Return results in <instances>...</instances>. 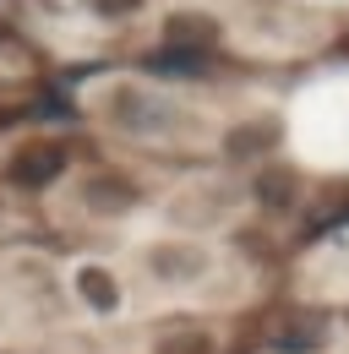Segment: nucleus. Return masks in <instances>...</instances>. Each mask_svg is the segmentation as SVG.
Listing matches in <instances>:
<instances>
[{
    "label": "nucleus",
    "mask_w": 349,
    "mask_h": 354,
    "mask_svg": "<svg viewBox=\"0 0 349 354\" xmlns=\"http://www.w3.org/2000/svg\"><path fill=\"white\" fill-rule=\"evenodd\" d=\"M251 191H257V202H262V207L284 213V207H295V196H301V180L289 175V169H262Z\"/></svg>",
    "instance_id": "5"
},
{
    "label": "nucleus",
    "mask_w": 349,
    "mask_h": 354,
    "mask_svg": "<svg viewBox=\"0 0 349 354\" xmlns=\"http://www.w3.org/2000/svg\"><path fill=\"white\" fill-rule=\"evenodd\" d=\"M109 109V120L115 126H126V131H153V126H164L170 115H164V104L153 98V93H142V88H109V98H104Z\"/></svg>",
    "instance_id": "1"
},
{
    "label": "nucleus",
    "mask_w": 349,
    "mask_h": 354,
    "mask_svg": "<svg viewBox=\"0 0 349 354\" xmlns=\"http://www.w3.org/2000/svg\"><path fill=\"white\" fill-rule=\"evenodd\" d=\"M218 22L213 17H174L170 33H164V49H191V44H213Z\"/></svg>",
    "instance_id": "7"
},
{
    "label": "nucleus",
    "mask_w": 349,
    "mask_h": 354,
    "mask_svg": "<svg viewBox=\"0 0 349 354\" xmlns=\"http://www.w3.org/2000/svg\"><path fill=\"white\" fill-rule=\"evenodd\" d=\"M93 6H98V0H93Z\"/></svg>",
    "instance_id": "12"
},
{
    "label": "nucleus",
    "mask_w": 349,
    "mask_h": 354,
    "mask_svg": "<svg viewBox=\"0 0 349 354\" xmlns=\"http://www.w3.org/2000/svg\"><path fill=\"white\" fill-rule=\"evenodd\" d=\"M60 169H66V147H55V142H33V147H22V153L11 158L6 175L17 180V185H28V191H39V185H49Z\"/></svg>",
    "instance_id": "2"
},
{
    "label": "nucleus",
    "mask_w": 349,
    "mask_h": 354,
    "mask_svg": "<svg viewBox=\"0 0 349 354\" xmlns=\"http://www.w3.org/2000/svg\"><path fill=\"white\" fill-rule=\"evenodd\" d=\"M147 267H153L164 283H191V278L208 267V251H202V245H180V240H170V245H159V251L147 257Z\"/></svg>",
    "instance_id": "3"
},
{
    "label": "nucleus",
    "mask_w": 349,
    "mask_h": 354,
    "mask_svg": "<svg viewBox=\"0 0 349 354\" xmlns=\"http://www.w3.org/2000/svg\"><path fill=\"white\" fill-rule=\"evenodd\" d=\"M339 55H344V60H349V33H344V39H339Z\"/></svg>",
    "instance_id": "11"
},
{
    "label": "nucleus",
    "mask_w": 349,
    "mask_h": 354,
    "mask_svg": "<svg viewBox=\"0 0 349 354\" xmlns=\"http://www.w3.org/2000/svg\"><path fill=\"white\" fill-rule=\"evenodd\" d=\"M87 207H93V213L120 218V213H131V207H136V191H131L120 175H93V180H87Z\"/></svg>",
    "instance_id": "4"
},
{
    "label": "nucleus",
    "mask_w": 349,
    "mask_h": 354,
    "mask_svg": "<svg viewBox=\"0 0 349 354\" xmlns=\"http://www.w3.org/2000/svg\"><path fill=\"white\" fill-rule=\"evenodd\" d=\"M273 136H278V126H273V120H257V126H235V131L224 136V147H229V158H251V153H267V147H273Z\"/></svg>",
    "instance_id": "8"
},
{
    "label": "nucleus",
    "mask_w": 349,
    "mask_h": 354,
    "mask_svg": "<svg viewBox=\"0 0 349 354\" xmlns=\"http://www.w3.org/2000/svg\"><path fill=\"white\" fill-rule=\"evenodd\" d=\"M322 338H328V327H316V322H289V327H278V349L284 354H311V349H322Z\"/></svg>",
    "instance_id": "9"
},
{
    "label": "nucleus",
    "mask_w": 349,
    "mask_h": 354,
    "mask_svg": "<svg viewBox=\"0 0 349 354\" xmlns=\"http://www.w3.org/2000/svg\"><path fill=\"white\" fill-rule=\"evenodd\" d=\"M77 289H82V300L93 310L120 306V283H115V272H104V267H82V272H77Z\"/></svg>",
    "instance_id": "6"
},
{
    "label": "nucleus",
    "mask_w": 349,
    "mask_h": 354,
    "mask_svg": "<svg viewBox=\"0 0 349 354\" xmlns=\"http://www.w3.org/2000/svg\"><path fill=\"white\" fill-rule=\"evenodd\" d=\"M208 349H213V344H208V333H197V327H191V333H174V338L159 344V354H208Z\"/></svg>",
    "instance_id": "10"
}]
</instances>
